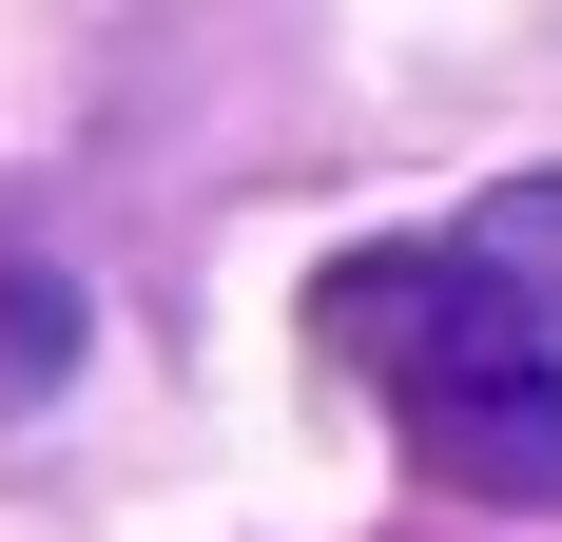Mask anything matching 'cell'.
I'll return each instance as SVG.
<instances>
[{
    "instance_id": "6da1fadb",
    "label": "cell",
    "mask_w": 562,
    "mask_h": 542,
    "mask_svg": "<svg viewBox=\"0 0 562 542\" xmlns=\"http://www.w3.org/2000/svg\"><path fill=\"white\" fill-rule=\"evenodd\" d=\"M330 349L389 387V427L427 445V485L465 504H562V329L485 233H389L330 271Z\"/></svg>"
},
{
    "instance_id": "7a4b0ae2",
    "label": "cell",
    "mask_w": 562,
    "mask_h": 542,
    "mask_svg": "<svg viewBox=\"0 0 562 542\" xmlns=\"http://www.w3.org/2000/svg\"><path fill=\"white\" fill-rule=\"evenodd\" d=\"M58 369H78V271L0 233V427H20V407H40Z\"/></svg>"
},
{
    "instance_id": "3957f363",
    "label": "cell",
    "mask_w": 562,
    "mask_h": 542,
    "mask_svg": "<svg viewBox=\"0 0 562 542\" xmlns=\"http://www.w3.org/2000/svg\"><path fill=\"white\" fill-rule=\"evenodd\" d=\"M485 252H505L524 291H543V329H562V174H505V194H485Z\"/></svg>"
}]
</instances>
